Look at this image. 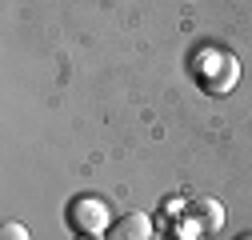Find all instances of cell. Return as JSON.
Wrapping results in <instances>:
<instances>
[{
	"mask_svg": "<svg viewBox=\"0 0 252 240\" xmlns=\"http://www.w3.org/2000/svg\"><path fill=\"white\" fill-rule=\"evenodd\" d=\"M68 220H72L76 232H88V236H100L104 228H112L108 208H104V200H96V196H80V200H72Z\"/></svg>",
	"mask_w": 252,
	"mask_h": 240,
	"instance_id": "6da1fadb",
	"label": "cell"
},
{
	"mask_svg": "<svg viewBox=\"0 0 252 240\" xmlns=\"http://www.w3.org/2000/svg\"><path fill=\"white\" fill-rule=\"evenodd\" d=\"M208 64H212V76H204V92H216V96H224L236 88V76H240V64L228 56V52H200Z\"/></svg>",
	"mask_w": 252,
	"mask_h": 240,
	"instance_id": "7a4b0ae2",
	"label": "cell"
},
{
	"mask_svg": "<svg viewBox=\"0 0 252 240\" xmlns=\"http://www.w3.org/2000/svg\"><path fill=\"white\" fill-rule=\"evenodd\" d=\"M184 224L192 232H216L220 224H224V208H220V200L212 196H196L184 204Z\"/></svg>",
	"mask_w": 252,
	"mask_h": 240,
	"instance_id": "3957f363",
	"label": "cell"
},
{
	"mask_svg": "<svg viewBox=\"0 0 252 240\" xmlns=\"http://www.w3.org/2000/svg\"><path fill=\"white\" fill-rule=\"evenodd\" d=\"M108 240H152V220L144 212H124L108 228Z\"/></svg>",
	"mask_w": 252,
	"mask_h": 240,
	"instance_id": "277c9868",
	"label": "cell"
},
{
	"mask_svg": "<svg viewBox=\"0 0 252 240\" xmlns=\"http://www.w3.org/2000/svg\"><path fill=\"white\" fill-rule=\"evenodd\" d=\"M0 240H32V236H28V228H24V224L8 220L4 228H0Z\"/></svg>",
	"mask_w": 252,
	"mask_h": 240,
	"instance_id": "5b68a950",
	"label": "cell"
},
{
	"mask_svg": "<svg viewBox=\"0 0 252 240\" xmlns=\"http://www.w3.org/2000/svg\"><path fill=\"white\" fill-rule=\"evenodd\" d=\"M76 240H100V236H88V232H80V236H76Z\"/></svg>",
	"mask_w": 252,
	"mask_h": 240,
	"instance_id": "8992f818",
	"label": "cell"
},
{
	"mask_svg": "<svg viewBox=\"0 0 252 240\" xmlns=\"http://www.w3.org/2000/svg\"><path fill=\"white\" fill-rule=\"evenodd\" d=\"M240 240H252V236H240Z\"/></svg>",
	"mask_w": 252,
	"mask_h": 240,
	"instance_id": "52a82bcc",
	"label": "cell"
}]
</instances>
